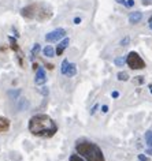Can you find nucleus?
<instances>
[{"label":"nucleus","mask_w":152,"mask_h":161,"mask_svg":"<svg viewBox=\"0 0 152 161\" xmlns=\"http://www.w3.org/2000/svg\"><path fill=\"white\" fill-rule=\"evenodd\" d=\"M126 64L132 68V70H142L145 68V62L137 52H130L126 58Z\"/></svg>","instance_id":"4"},{"label":"nucleus","mask_w":152,"mask_h":161,"mask_svg":"<svg viewBox=\"0 0 152 161\" xmlns=\"http://www.w3.org/2000/svg\"><path fill=\"white\" fill-rule=\"evenodd\" d=\"M101 112H103V113H107V112H108V107H107V105H103V107H101Z\"/></svg>","instance_id":"26"},{"label":"nucleus","mask_w":152,"mask_h":161,"mask_svg":"<svg viewBox=\"0 0 152 161\" xmlns=\"http://www.w3.org/2000/svg\"><path fill=\"white\" fill-rule=\"evenodd\" d=\"M27 128L33 135L41 138H51L58 131V124L51 116L45 113H39L30 118Z\"/></svg>","instance_id":"1"},{"label":"nucleus","mask_w":152,"mask_h":161,"mask_svg":"<svg viewBox=\"0 0 152 161\" xmlns=\"http://www.w3.org/2000/svg\"><path fill=\"white\" fill-rule=\"evenodd\" d=\"M75 74H77V66H75L74 63H70V64H69V68H67L66 75H67L69 78H71V77H74Z\"/></svg>","instance_id":"11"},{"label":"nucleus","mask_w":152,"mask_h":161,"mask_svg":"<svg viewBox=\"0 0 152 161\" xmlns=\"http://www.w3.org/2000/svg\"><path fill=\"white\" fill-rule=\"evenodd\" d=\"M151 30H152V27H151Z\"/></svg>","instance_id":"35"},{"label":"nucleus","mask_w":152,"mask_h":161,"mask_svg":"<svg viewBox=\"0 0 152 161\" xmlns=\"http://www.w3.org/2000/svg\"><path fill=\"white\" fill-rule=\"evenodd\" d=\"M116 3H119V4L126 6V0H116Z\"/></svg>","instance_id":"28"},{"label":"nucleus","mask_w":152,"mask_h":161,"mask_svg":"<svg viewBox=\"0 0 152 161\" xmlns=\"http://www.w3.org/2000/svg\"><path fill=\"white\" fill-rule=\"evenodd\" d=\"M45 82H47L45 71H44L43 68H37V74H36V78H34V83H36L37 86H43Z\"/></svg>","instance_id":"6"},{"label":"nucleus","mask_w":152,"mask_h":161,"mask_svg":"<svg viewBox=\"0 0 152 161\" xmlns=\"http://www.w3.org/2000/svg\"><path fill=\"white\" fill-rule=\"evenodd\" d=\"M116 78H118V81H129V74L128 72H125V71L118 72V77Z\"/></svg>","instance_id":"16"},{"label":"nucleus","mask_w":152,"mask_h":161,"mask_svg":"<svg viewBox=\"0 0 152 161\" xmlns=\"http://www.w3.org/2000/svg\"><path fill=\"white\" fill-rule=\"evenodd\" d=\"M145 153H147V154H150V156H152V149H151V147H148V149L145 150Z\"/></svg>","instance_id":"30"},{"label":"nucleus","mask_w":152,"mask_h":161,"mask_svg":"<svg viewBox=\"0 0 152 161\" xmlns=\"http://www.w3.org/2000/svg\"><path fill=\"white\" fill-rule=\"evenodd\" d=\"M75 151L85 161H106L103 150L96 143H93V142H89V141L80 142L78 141L77 145H75Z\"/></svg>","instance_id":"2"},{"label":"nucleus","mask_w":152,"mask_h":161,"mask_svg":"<svg viewBox=\"0 0 152 161\" xmlns=\"http://www.w3.org/2000/svg\"><path fill=\"white\" fill-rule=\"evenodd\" d=\"M74 23H75V25H80V23H81V18H75V19H74Z\"/></svg>","instance_id":"27"},{"label":"nucleus","mask_w":152,"mask_h":161,"mask_svg":"<svg viewBox=\"0 0 152 161\" xmlns=\"http://www.w3.org/2000/svg\"><path fill=\"white\" fill-rule=\"evenodd\" d=\"M21 14L22 17L27 18V19H39V21H44L51 17V14H47V10L41 7L40 4L26 6L21 10Z\"/></svg>","instance_id":"3"},{"label":"nucleus","mask_w":152,"mask_h":161,"mask_svg":"<svg viewBox=\"0 0 152 161\" xmlns=\"http://www.w3.org/2000/svg\"><path fill=\"white\" fill-rule=\"evenodd\" d=\"M111 97H112V99H118V97H119V91L114 90L112 93H111Z\"/></svg>","instance_id":"23"},{"label":"nucleus","mask_w":152,"mask_h":161,"mask_svg":"<svg viewBox=\"0 0 152 161\" xmlns=\"http://www.w3.org/2000/svg\"><path fill=\"white\" fill-rule=\"evenodd\" d=\"M10 126H11V123H10V120H8L7 118L0 116V134L7 132L8 130H10Z\"/></svg>","instance_id":"7"},{"label":"nucleus","mask_w":152,"mask_h":161,"mask_svg":"<svg viewBox=\"0 0 152 161\" xmlns=\"http://www.w3.org/2000/svg\"><path fill=\"white\" fill-rule=\"evenodd\" d=\"M47 66H48L49 70H52V68H53V64H47Z\"/></svg>","instance_id":"33"},{"label":"nucleus","mask_w":152,"mask_h":161,"mask_svg":"<svg viewBox=\"0 0 152 161\" xmlns=\"http://www.w3.org/2000/svg\"><path fill=\"white\" fill-rule=\"evenodd\" d=\"M40 91H41V94H44V96H48V87L43 86V87L40 89Z\"/></svg>","instance_id":"21"},{"label":"nucleus","mask_w":152,"mask_h":161,"mask_svg":"<svg viewBox=\"0 0 152 161\" xmlns=\"http://www.w3.org/2000/svg\"><path fill=\"white\" fill-rule=\"evenodd\" d=\"M129 42H130V38H129V37L126 36L125 38H122V40H121V42H119V44H121L122 46H126V45H129Z\"/></svg>","instance_id":"18"},{"label":"nucleus","mask_w":152,"mask_h":161,"mask_svg":"<svg viewBox=\"0 0 152 161\" xmlns=\"http://www.w3.org/2000/svg\"><path fill=\"white\" fill-rule=\"evenodd\" d=\"M65 36H66V30L59 27L56 30H52L51 33H47L45 40H47V42H55V41H59L61 38H63Z\"/></svg>","instance_id":"5"},{"label":"nucleus","mask_w":152,"mask_h":161,"mask_svg":"<svg viewBox=\"0 0 152 161\" xmlns=\"http://www.w3.org/2000/svg\"><path fill=\"white\" fill-rule=\"evenodd\" d=\"M150 91H151V94H152V85H150Z\"/></svg>","instance_id":"34"},{"label":"nucleus","mask_w":152,"mask_h":161,"mask_svg":"<svg viewBox=\"0 0 152 161\" xmlns=\"http://www.w3.org/2000/svg\"><path fill=\"white\" fill-rule=\"evenodd\" d=\"M97 108H99V104H95V105L92 107V109H91V115H93V113L97 111Z\"/></svg>","instance_id":"22"},{"label":"nucleus","mask_w":152,"mask_h":161,"mask_svg":"<svg viewBox=\"0 0 152 161\" xmlns=\"http://www.w3.org/2000/svg\"><path fill=\"white\" fill-rule=\"evenodd\" d=\"M114 63H115L116 67H122V66L126 64V59L123 58V56H118V58H116L115 60H114Z\"/></svg>","instance_id":"13"},{"label":"nucleus","mask_w":152,"mask_h":161,"mask_svg":"<svg viewBox=\"0 0 152 161\" xmlns=\"http://www.w3.org/2000/svg\"><path fill=\"white\" fill-rule=\"evenodd\" d=\"M144 138H145V142H147V145L152 149V131H147L145 132V135H144Z\"/></svg>","instance_id":"14"},{"label":"nucleus","mask_w":152,"mask_h":161,"mask_svg":"<svg viewBox=\"0 0 152 161\" xmlns=\"http://www.w3.org/2000/svg\"><path fill=\"white\" fill-rule=\"evenodd\" d=\"M141 19H142V14L140 11H134V12H132V14H129V22H130L132 25L138 23Z\"/></svg>","instance_id":"9"},{"label":"nucleus","mask_w":152,"mask_h":161,"mask_svg":"<svg viewBox=\"0 0 152 161\" xmlns=\"http://www.w3.org/2000/svg\"><path fill=\"white\" fill-rule=\"evenodd\" d=\"M36 68H39V66H37L36 63H33V70H36Z\"/></svg>","instance_id":"32"},{"label":"nucleus","mask_w":152,"mask_h":161,"mask_svg":"<svg viewBox=\"0 0 152 161\" xmlns=\"http://www.w3.org/2000/svg\"><path fill=\"white\" fill-rule=\"evenodd\" d=\"M142 6H150L151 3H152V0H142Z\"/></svg>","instance_id":"25"},{"label":"nucleus","mask_w":152,"mask_h":161,"mask_svg":"<svg viewBox=\"0 0 152 161\" xmlns=\"http://www.w3.org/2000/svg\"><path fill=\"white\" fill-rule=\"evenodd\" d=\"M137 159H138V161H151V160L147 157V154H138Z\"/></svg>","instance_id":"20"},{"label":"nucleus","mask_w":152,"mask_h":161,"mask_svg":"<svg viewBox=\"0 0 152 161\" xmlns=\"http://www.w3.org/2000/svg\"><path fill=\"white\" fill-rule=\"evenodd\" d=\"M19 93H21V90H15V91H8V96H11V97H14V99H17L18 96H19Z\"/></svg>","instance_id":"19"},{"label":"nucleus","mask_w":152,"mask_h":161,"mask_svg":"<svg viewBox=\"0 0 152 161\" xmlns=\"http://www.w3.org/2000/svg\"><path fill=\"white\" fill-rule=\"evenodd\" d=\"M148 23H150V27H152V17L148 19Z\"/></svg>","instance_id":"31"},{"label":"nucleus","mask_w":152,"mask_h":161,"mask_svg":"<svg viewBox=\"0 0 152 161\" xmlns=\"http://www.w3.org/2000/svg\"><path fill=\"white\" fill-rule=\"evenodd\" d=\"M40 52V44H34V45H33V48H32V55H37V53H39Z\"/></svg>","instance_id":"17"},{"label":"nucleus","mask_w":152,"mask_h":161,"mask_svg":"<svg viewBox=\"0 0 152 161\" xmlns=\"http://www.w3.org/2000/svg\"><path fill=\"white\" fill-rule=\"evenodd\" d=\"M69 42H70V40H69V38H65V40H62L61 42L58 44V46H56V49H55V50H56V55H58V56H61L62 53L65 52V49L69 46Z\"/></svg>","instance_id":"8"},{"label":"nucleus","mask_w":152,"mask_h":161,"mask_svg":"<svg viewBox=\"0 0 152 161\" xmlns=\"http://www.w3.org/2000/svg\"><path fill=\"white\" fill-rule=\"evenodd\" d=\"M136 81H137L138 83H142V82H144V78H142V77H138V78H137V79H136Z\"/></svg>","instance_id":"29"},{"label":"nucleus","mask_w":152,"mask_h":161,"mask_svg":"<svg viewBox=\"0 0 152 161\" xmlns=\"http://www.w3.org/2000/svg\"><path fill=\"white\" fill-rule=\"evenodd\" d=\"M43 53H44V56H47V58H53V56L56 55V50L51 45H47L45 48L43 49Z\"/></svg>","instance_id":"10"},{"label":"nucleus","mask_w":152,"mask_h":161,"mask_svg":"<svg viewBox=\"0 0 152 161\" xmlns=\"http://www.w3.org/2000/svg\"><path fill=\"white\" fill-rule=\"evenodd\" d=\"M126 6H128V7H133V6H134V0H128V2H126Z\"/></svg>","instance_id":"24"},{"label":"nucleus","mask_w":152,"mask_h":161,"mask_svg":"<svg viewBox=\"0 0 152 161\" xmlns=\"http://www.w3.org/2000/svg\"><path fill=\"white\" fill-rule=\"evenodd\" d=\"M69 64H70V63H69V60L67 59H65V60L62 62V67H61V72L62 74H65L66 75V72H67V68H69Z\"/></svg>","instance_id":"15"},{"label":"nucleus","mask_w":152,"mask_h":161,"mask_svg":"<svg viewBox=\"0 0 152 161\" xmlns=\"http://www.w3.org/2000/svg\"><path fill=\"white\" fill-rule=\"evenodd\" d=\"M8 41H10L11 49L14 50V52H19V46H18V44H17V40H15L14 37H8Z\"/></svg>","instance_id":"12"}]
</instances>
